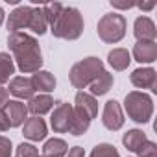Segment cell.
<instances>
[{
	"instance_id": "cell-15",
	"label": "cell",
	"mask_w": 157,
	"mask_h": 157,
	"mask_svg": "<svg viewBox=\"0 0 157 157\" xmlns=\"http://www.w3.org/2000/svg\"><path fill=\"white\" fill-rule=\"evenodd\" d=\"M133 57L139 63H153L157 59V44L153 43H139L133 46Z\"/></svg>"
},
{
	"instance_id": "cell-33",
	"label": "cell",
	"mask_w": 157,
	"mask_h": 157,
	"mask_svg": "<svg viewBox=\"0 0 157 157\" xmlns=\"http://www.w3.org/2000/svg\"><path fill=\"white\" fill-rule=\"evenodd\" d=\"M8 129H10V122H8L4 111L0 109V133H4V131H8Z\"/></svg>"
},
{
	"instance_id": "cell-36",
	"label": "cell",
	"mask_w": 157,
	"mask_h": 157,
	"mask_svg": "<svg viewBox=\"0 0 157 157\" xmlns=\"http://www.w3.org/2000/svg\"><path fill=\"white\" fill-rule=\"evenodd\" d=\"M39 157H43V155H39Z\"/></svg>"
},
{
	"instance_id": "cell-13",
	"label": "cell",
	"mask_w": 157,
	"mask_h": 157,
	"mask_svg": "<svg viewBox=\"0 0 157 157\" xmlns=\"http://www.w3.org/2000/svg\"><path fill=\"white\" fill-rule=\"evenodd\" d=\"M22 133H24V137L26 139H30V140H33V142H39V140H43L44 137H46V122L43 120V118H39V117H32V118H28L26 122H24V129H22Z\"/></svg>"
},
{
	"instance_id": "cell-26",
	"label": "cell",
	"mask_w": 157,
	"mask_h": 157,
	"mask_svg": "<svg viewBox=\"0 0 157 157\" xmlns=\"http://www.w3.org/2000/svg\"><path fill=\"white\" fill-rule=\"evenodd\" d=\"M61 10H63V4H59V2H52V4H44L43 6V13H44V19L48 22V26L54 24V21L57 19Z\"/></svg>"
},
{
	"instance_id": "cell-27",
	"label": "cell",
	"mask_w": 157,
	"mask_h": 157,
	"mask_svg": "<svg viewBox=\"0 0 157 157\" xmlns=\"http://www.w3.org/2000/svg\"><path fill=\"white\" fill-rule=\"evenodd\" d=\"M17 157H39V151L33 144H19L17 146Z\"/></svg>"
},
{
	"instance_id": "cell-2",
	"label": "cell",
	"mask_w": 157,
	"mask_h": 157,
	"mask_svg": "<svg viewBox=\"0 0 157 157\" xmlns=\"http://www.w3.org/2000/svg\"><path fill=\"white\" fill-rule=\"evenodd\" d=\"M83 17L76 8H65L50 26V32L57 39H67V41H76L83 33Z\"/></svg>"
},
{
	"instance_id": "cell-28",
	"label": "cell",
	"mask_w": 157,
	"mask_h": 157,
	"mask_svg": "<svg viewBox=\"0 0 157 157\" xmlns=\"http://www.w3.org/2000/svg\"><path fill=\"white\" fill-rule=\"evenodd\" d=\"M137 155L139 157H157V144L151 142V140H146Z\"/></svg>"
},
{
	"instance_id": "cell-20",
	"label": "cell",
	"mask_w": 157,
	"mask_h": 157,
	"mask_svg": "<svg viewBox=\"0 0 157 157\" xmlns=\"http://www.w3.org/2000/svg\"><path fill=\"white\" fill-rule=\"evenodd\" d=\"M107 61L115 70H126L129 67V63H131V56H129V52L126 48H115V50L109 52Z\"/></svg>"
},
{
	"instance_id": "cell-3",
	"label": "cell",
	"mask_w": 157,
	"mask_h": 157,
	"mask_svg": "<svg viewBox=\"0 0 157 157\" xmlns=\"http://www.w3.org/2000/svg\"><path fill=\"white\" fill-rule=\"evenodd\" d=\"M104 72V63L102 59L98 57H85L82 61H78L72 65L70 72H68V78H70V83L76 87V89H87L96 78Z\"/></svg>"
},
{
	"instance_id": "cell-24",
	"label": "cell",
	"mask_w": 157,
	"mask_h": 157,
	"mask_svg": "<svg viewBox=\"0 0 157 157\" xmlns=\"http://www.w3.org/2000/svg\"><path fill=\"white\" fill-rule=\"evenodd\" d=\"M15 72V63L13 57L6 52H0V85H4L6 82H10V78Z\"/></svg>"
},
{
	"instance_id": "cell-29",
	"label": "cell",
	"mask_w": 157,
	"mask_h": 157,
	"mask_svg": "<svg viewBox=\"0 0 157 157\" xmlns=\"http://www.w3.org/2000/svg\"><path fill=\"white\" fill-rule=\"evenodd\" d=\"M0 157H11V140L0 135Z\"/></svg>"
},
{
	"instance_id": "cell-9",
	"label": "cell",
	"mask_w": 157,
	"mask_h": 157,
	"mask_svg": "<svg viewBox=\"0 0 157 157\" xmlns=\"http://www.w3.org/2000/svg\"><path fill=\"white\" fill-rule=\"evenodd\" d=\"M4 115L10 122V128H19L26 122L28 118V107L21 102V100H10L4 105Z\"/></svg>"
},
{
	"instance_id": "cell-17",
	"label": "cell",
	"mask_w": 157,
	"mask_h": 157,
	"mask_svg": "<svg viewBox=\"0 0 157 157\" xmlns=\"http://www.w3.org/2000/svg\"><path fill=\"white\" fill-rule=\"evenodd\" d=\"M28 111L33 113L35 117H41V115H46L52 107H54V98L50 94H37V96H32L28 100Z\"/></svg>"
},
{
	"instance_id": "cell-5",
	"label": "cell",
	"mask_w": 157,
	"mask_h": 157,
	"mask_svg": "<svg viewBox=\"0 0 157 157\" xmlns=\"http://www.w3.org/2000/svg\"><path fill=\"white\" fill-rule=\"evenodd\" d=\"M126 26L128 24H126V19L122 15H118V13H107V15H104L98 21V26H96L98 37L104 43H109V44L118 43L126 35Z\"/></svg>"
},
{
	"instance_id": "cell-14",
	"label": "cell",
	"mask_w": 157,
	"mask_h": 157,
	"mask_svg": "<svg viewBox=\"0 0 157 157\" xmlns=\"http://www.w3.org/2000/svg\"><path fill=\"white\" fill-rule=\"evenodd\" d=\"M32 80V85H33V91H39L43 94H48L56 89V78L46 72V70H37L33 72V76L30 78Z\"/></svg>"
},
{
	"instance_id": "cell-23",
	"label": "cell",
	"mask_w": 157,
	"mask_h": 157,
	"mask_svg": "<svg viewBox=\"0 0 157 157\" xmlns=\"http://www.w3.org/2000/svg\"><path fill=\"white\" fill-rule=\"evenodd\" d=\"M48 28V22L44 19V13H43V8H33L32 10V17H30V24H28V30H32L33 33L37 35H43Z\"/></svg>"
},
{
	"instance_id": "cell-21",
	"label": "cell",
	"mask_w": 157,
	"mask_h": 157,
	"mask_svg": "<svg viewBox=\"0 0 157 157\" xmlns=\"http://www.w3.org/2000/svg\"><path fill=\"white\" fill-rule=\"evenodd\" d=\"M111 85H113V74L107 72V70H104V72L96 78V80L89 85L91 96H102V94H105V93L111 89Z\"/></svg>"
},
{
	"instance_id": "cell-34",
	"label": "cell",
	"mask_w": 157,
	"mask_h": 157,
	"mask_svg": "<svg viewBox=\"0 0 157 157\" xmlns=\"http://www.w3.org/2000/svg\"><path fill=\"white\" fill-rule=\"evenodd\" d=\"M139 8H140V10H144V11H150V10H153V8H155V2H146V4H139Z\"/></svg>"
},
{
	"instance_id": "cell-10",
	"label": "cell",
	"mask_w": 157,
	"mask_h": 157,
	"mask_svg": "<svg viewBox=\"0 0 157 157\" xmlns=\"http://www.w3.org/2000/svg\"><path fill=\"white\" fill-rule=\"evenodd\" d=\"M32 10H33L32 6H19L17 10H13L10 13V19H8V30L11 33L21 32V30H28Z\"/></svg>"
},
{
	"instance_id": "cell-16",
	"label": "cell",
	"mask_w": 157,
	"mask_h": 157,
	"mask_svg": "<svg viewBox=\"0 0 157 157\" xmlns=\"http://www.w3.org/2000/svg\"><path fill=\"white\" fill-rule=\"evenodd\" d=\"M91 122H93V118L87 113H83L82 109H78V107H72V122H70L68 133H72V135H83V133H87Z\"/></svg>"
},
{
	"instance_id": "cell-8",
	"label": "cell",
	"mask_w": 157,
	"mask_h": 157,
	"mask_svg": "<svg viewBox=\"0 0 157 157\" xmlns=\"http://www.w3.org/2000/svg\"><path fill=\"white\" fill-rule=\"evenodd\" d=\"M129 80H131V83L137 89H150V91L157 93V72L151 67L133 70L131 76H129Z\"/></svg>"
},
{
	"instance_id": "cell-12",
	"label": "cell",
	"mask_w": 157,
	"mask_h": 157,
	"mask_svg": "<svg viewBox=\"0 0 157 157\" xmlns=\"http://www.w3.org/2000/svg\"><path fill=\"white\" fill-rule=\"evenodd\" d=\"M8 93H11V94L17 96L19 100H30L35 91H33V85H32V80H30V78L17 76V78H11L10 87H8Z\"/></svg>"
},
{
	"instance_id": "cell-35",
	"label": "cell",
	"mask_w": 157,
	"mask_h": 157,
	"mask_svg": "<svg viewBox=\"0 0 157 157\" xmlns=\"http://www.w3.org/2000/svg\"><path fill=\"white\" fill-rule=\"evenodd\" d=\"M4 17H6V13H4L2 8H0V26H2V22H4Z\"/></svg>"
},
{
	"instance_id": "cell-19",
	"label": "cell",
	"mask_w": 157,
	"mask_h": 157,
	"mask_svg": "<svg viewBox=\"0 0 157 157\" xmlns=\"http://www.w3.org/2000/svg\"><path fill=\"white\" fill-rule=\"evenodd\" d=\"M146 140H148V139H146L144 131H140V129H129V131H126L124 137H122L124 146H126L129 151H133V153H139V150L142 148V144H144Z\"/></svg>"
},
{
	"instance_id": "cell-11",
	"label": "cell",
	"mask_w": 157,
	"mask_h": 157,
	"mask_svg": "<svg viewBox=\"0 0 157 157\" xmlns=\"http://www.w3.org/2000/svg\"><path fill=\"white\" fill-rule=\"evenodd\" d=\"M133 33L137 37L139 43H153L155 37H157V30H155V24L151 19L148 17H139L133 24Z\"/></svg>"
},
{
	"instance_id": "cell-1",
	"label": "cell",
	"mask_w": 157,
	"mask_h": 157,
	"mask_svg": "<svg viewBox=\"0 0 157 157\" xmlns=\"http://www.w3.org/2000/svg\"><path fill=\"white\" fill-rule=\"evenodd\" d=\"M8 46L13 52V59L17 61V67L21 72L32 74L41 68L43 56H41V48L35 37L24 32H15V33H10Z\"/></svg>"
},
{
	"instance_id": "cell-30",
	"label": "cell",
	"mask_w": 157,
	"mask_h": 157,
	"mask_svg": "<svg viewBox=\"0 0 157 157\" xmlns=\"http://www.w3.org/2000/svg\"><path fill=\"white\" fill-rule=\"evenodd\" d=\"M65 157H85V150H83L82 146H74V148H70V150L67 151Z\"/></svg>"
},
{
	"instance_id": "cell-22",
	"label": "cell",
	"mask_w": 157,
	"mask_h": 157,
	"mask_svg": "<svg viewBox=\"0 0 157 157\" xmlns=\"http://www.w3.org/2000/svg\"><path fill=\"white\" fill-rule=\"evenodd\" d=\"M68 146L63 139H48L43 146V157H65Z\"/></svg>"
},
{
	"instance_id": "cell-32",
	"label": "cell",
	"mask_w": 157,
	"mask_h": 157,
	"mask_svg": "<svg viewBox=\"0 0 157 157\" xmlns=\"http://www.w3.org/2000/svg\"><path fill=\"white\" fill-rule=\"evenodd\" d=\"M111 6L118 8V10H129L135 6V2H118V0H111Z\"/></svg>"
},
{
	"instance_id": "cell-4",
	"label": "cell",
	"mask_w": 157,
	"mask_h": 157,
	"mask_svg": "<svg viewBox=\"0 0 157 157\" xmlns=\"http://www.w3.org/2000/svg\"><path fill=\"white\" fill-rule=\"evenodd\" d=\"M124 109L128 113V117L137 122V124H146L150 122L151 115H153V102L146 93L140 91H131L126 94L124 100Z\"/></svg>"
},
{
	"instance_id": "cell-18",
	"label": "cell",
	"mask_w": 157,
	"mask_h": 157,
	"mask_svg": "<svg viewBox=\"0 0 157 157\" xmlns=\"http://www.w3.org/2000/svg\"><path fill=\"white\" fill-rule=\"evenodd\" d=\"M74 107L82 109V111L87 113L91 118H94L96 113H98V102H96V98L91 96V94L85 93V91H80V93L76 94V105H74Z\"/></svg>"
},
{
	"instance_id": "cell-7",
	"label": "cell",
	"mask_w": 157,
	"mask_h": 157,
	"mask_svg": "<svg viewBox=\"0 0 157 157\" xmlns=\"http://www.w3.org/2000/svg\"><path fill=\"white\" fill-rule=\"evenodd\" d=\"M102 122L111 131H117V129H120L124 126V113H122V107H120V104L117 100L105 102L104 113H102Z\"/></svg>"
},
{
	"instance_id": "cell-25",
	"label": "cell",
	"mask_w": 157,
	"mask_h": 157,
	"mask_svg": "<svg viewBox=\"0 0 157 157\" xmlns=\"http://www.w3.org/2000/svg\"><path fill=\"white\" fill-rule=\"evenodd\" d=\"M91 157H120V155H118V151L113 144L102 142V144L94 146V150L91 151Z\"/></svg>"
},
{
	"instance_id": "cell-31",
	"label": "cell",
	"mask_w": 157,
	"mask_h": 157,
	"mask_svg": "<svg viewBox=\"0 0 157 157\" xmlns=\"http://www.w3.org/2000/svg\"><path fill=\"white\" fill-rule=\"evenodd\" d=\"M8 102H10V93H8V89H4L0 85V109H2Z\"/></svg>"
},
{
	"instance_id": "cell-6",
	"label": "cell",
	"mask_w": 157,
	"mask_h": 157,
	"mask_svg": "<svg viewBox=\"0 0 157 157\" xmlns=\"http://www.w3.org/2000/svg\"><path fill=\"white\" fill-rule=\"evenodd\" d=\"M70 122H72V105L67 104V102H59L54 107V113H52V118H50L52 129L56 133H68Z\"/></svg>"
}]
</instances>
